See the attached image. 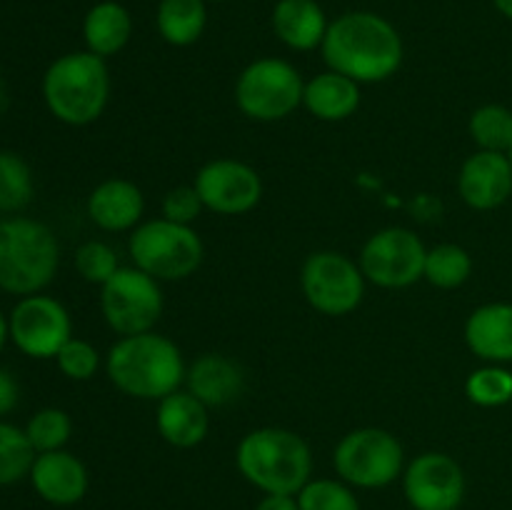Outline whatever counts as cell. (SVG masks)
Here are the masks:
<instances>
[{"mask_svg":"<svg viewBox=\"0 0 512 510\" xmlns=\"http://www.w3.org/2000/svg\"><path fill=\"white\" fill-rule=\"evenodd\" d=\"M328 70L360 85L393 78L405 58L398 28L373 10H350L330 20L320 45Z\"/></svg>","mask_w":512,"mask_h":510,"instance_id":"obj_1","label":"cell"},{"mask_svg":"<svg viewBox=\"0 0 512 510\" xmlns=\"http://www.w3.org/2000/svg\"><path fill=\"white\" fill-rule=\"evenodd\" d=\"M105 370L120 393L138 400H163L180 390L188 373L178 345L155 330L118 338L110 345Z\"/></svg>","mask_w":512,"mask_h":510,"instance_id":"obj_2","label":"cell"},{"mask_svg":"<svg viewBox=\"0 0 512 510\" xmlns=\"http://www.w3.org/2000/svg\"><path fill=\"white\" fill-rule=\"evenodd\" d=\"M240 475L263 495H298L313 478V453L288 428H255L235 448Z\"/></svg>","mask_w":512,"mask_h":510,"instance_id":"obj_3","label":"cell"},{"mask_svg":"<svg viewBox=\"0 0 512 510\" xmlns=\"http://www.w3.org/2000/svg\"><path fill=\"white\" fill-rule=\"evenodd\" d=\"M43 95L50 113L65 125H90L110 100V70L105 58L78 50L60 55L45 70Z\"/></svg>","mask_w":512,"mask_h":510,"instance_id":"obj_4","label":"cell"},{"mask_svg":"<svg viewBox=\"0 0 512 510\" xmlns=\"http://www.w3.org/2000/svg\"><path fill=\"white\" fill-rule=\"evenodd\" d=\"M58 263V240L48 225L28 218L0 223V288L35 295L55 278Z\"/></svg>","mask_w":512,"mask_h":510,"instance_id":"obj_5","label":"cell"},{"mask_svg":"<svg viewBox=\"0 0 512 510\" xmlns=\"http://www.w3.org/2000/svg\"><path fill=\"white\" fill-rule=\"evenodd\" d=\"M128 253L135 268L153 275L160 283H173L198 273L205 258V245L193 225L155 218L130 230Z\"/></svg>","mask_w":512,"mask_h":510,"instance_id":"obj_6","label":"cell"},{"mask_svg":"<svg viewBox=\"0 0 512 510\" xmlns=\"http://www.w3.org/2000/svg\"><path fill=\"white\" fill-rule=\"evenodd\" d=\"M333 468L353 488L380 490L403 478L405 450L390 430L358 428L338 440Z\"/></svg>","mask_w":512,"mask_h":510,"instance_id":"obj_7","label":"cell"},{"mask_svg":"<svg viewBox=\"0 0 512 510\" xmlns=\"http://www.w3.org/2000/svg\"><path fill=\"white\" fill-rule=\"evenodd\" d=\"M305 80L283 58H258L245 65L235 83L240 113L258 123H278L303 105Z\"/></svg>","mask_w":512,"mask_h":510,"instance_id":"obj_8","label":"cell"},{"mask_svg":"<svg viewBox=\"0 0 512 510\" xmlns=\"http://www.w3.org/2000/svg\"><path fill=\"white\" fill-rule=\"evenodd\" d=\"M365 275L353 258L338 250H318L308 255L300 270V288L310 308L340 318L358 310L365 298Z\"/></svg>","mask_w":512,"mask_h":510,"instance_id":"obj_9","label":"cell"},{"mask_svg":"<svg viewBox=\"0 0 512 510\" xmlns=\"http://www.w3.org/2000/svg\"><path fill=\"white\" fill-rule=\"evenodd\" d=\"M163 288L160 280L140 268L120 265L118 273L100 288V310L110 330L123 335L148 333L163 315Z\"/></svg>","mask_w":512,"mask_h":510,"instance_id":"obj_10","label":"cell"},{"mask_svg":"<svg viewBox=\"0 0 512 510\" xmlns=\"http://www.w3.org/2000/svg\"><path fill=\"white\" fill-rule=\"evenodd\" d=\"M425 255L428 248L413 230L390 225L365 240L358 265L368 283L385 290H400L423 278Z\"/></svg>","mask_w":512,"mask_h":510,"instance_id":"obj_11","label":"cell"},{"mask_svg":"<svg viewBox=\"0 0 512 510\" xmlns=\"http://www.w3.org/2000/svg\"><path fill=\"white\" fill-rule=\"evenodd\" d=\"M465 488L458 460L438 450L420 453L403 470V495L413 510H458Z\"/></svg>","mask_w":512,"mask_h":510,"instance_id":"obj_12","label":"cell"},{"mask_svg":"<svg viewBox=\"0 0 512 510\" xmlns=\"http://www.w3.org/2000/svg\"><path fill=\"white\" fill-rule=\"evenodd\" d=\"M205 210L218 215L250 213L263 198V180L253 165L233 158L205 163L193 180Z\"/></svg>","mask_w":512,"mask_h":510,"instance_id":"obj_13","label":"cell"},{"mask_svg":"<svg viewBox=\"0 0 512 510\" xmlns=\"http://www.w3.org/2000/svg\"><path fill=\"white\" fill-rule=\"evenodd\" d=\"M10 338L30 358H55L73 338V323L63 303L48 295H25L10 315Z\"/></svg>","mask_w":512,"mask_h":510,"instance_id":"obj_14","label":"cell"},{"mask_svg":"<svg viewBox=\"0 0 512 510\" xmlns=\"http://www.w3.org/2000/svg\"><path fill=\"white\" fill-rule=\"evenodd\" d=\"M458 195L473 210H495L512 195V165L508 153L475 150L458 173Z\"/></svg>","mask_w":512,"mask_h":510,"instance_id":"obj_15","label":"cell"},{"mask_svg":"<svg viewBox=\"0 0 512 510\" xmlns=\"http://www.w3.org/2000/svg\"><path fill=\"white\" fill-rule=\"evenodd\" d=\"M30 483L45 503L68 508L85 498L90 478L88 468L78 455L68 453V450H50V453L35 455V463L30 468Z\"/></svg>","mask_w":512,"mask_h":510,"instance_id":"obj_16","label":"cell"},{"mask_svg":"<svg viewBox=\"0 0 512 510\" xmlns=\"http://www.w3.org/2000/svg\"><path fill=\"white\" fill-rule=\"evenodd\" d=\"M465 345L483 363H512V303H485L465 320Z\"/></svg>","mask_w":512,"mask_h":510,"instance_id":"obj_17","label":"cell"},{"mask_svg":"<svg viewBox=\"0 0 512 510\" xmlns=\"http://www.w3.org/2000/svg\"><path fill=\"white\" fill-rule=\"evenodd\" d=\"M145 195L133 180L108 178L90 193L88 215L100 230L125 233L135 230L143 220Z\"/></svg>","mask_w":512,"mask_h":510,"instance_id":"obj_18","label":"cell"},{"mask_svg":"<svg viewBox=\"0 0 512 510\" xmlns=\"http://www.w3.org/2000/svg\"><path fill=\"white\" fill-rule=\"evenodd\" d=\"M208 405L200 403L188 390H175L158 400V413H155V428L158 435L168 445L180 450L195 448L205 440L210 428Z\"/></svg>","mask_w":512,"mask_h":510,"instance_id":"obj_19","label":"cell"},{"mask_svg":"<svg viewBox=\"0 0 512 510\" xmlns=\"http://www.w3.org/2000/svg\"><path fill=\"white\" fill-rule=\"evenodd\" d=\"M188 393H193L208 408H223L235 403L245 390V375L235 360L220 353H205L185 373Z\"/></svg>","mask_w":512,"mask_h":510,"instance_id":"obj_20","label":"cell"},{"mask_svg":"<svg viewBox=\"0 0 512 510\" xmlns=\"http://www.w3.org/2000/svg\"><path fill=\"white\" fill-rule=\"evenodd\" d=\"M270 23L285 48L308 53L323 45L330 20L318 0H278Z\"/></svg>","mask_w":512,"mask_h":510,"instance_id":"obj_21","label":"cell"},{"mask_svg":"<svg viewBox=\"0 0 512 510\" xmlns=\"http://www.w3.org/2000/svg\"><path fill=\"white\" fill-rule=\"evenodd\" d=\"M303 108L323 123H340L360 108V83L325 70L310 78L303 90Z\"/></svg>","mask_w":512,"mask_h":510,"instance_id":"obj_22","label":"cell"},{"mask_svg":"<svg viewBox=\"0 0 512 510\" xmlns=\"http://www.w3.org/2000/svg\"><path fill=\"white\" fill-rule=\"evenodd\" d=\"M133 38V15L118 0H100L85 13L83 40L90 53L113 58Z\"/></svg>","mask_w":512,"mask_h":510,"instance_id":"obj_23","label":"cell"},{"mask_svg":"<svg viewBox=\"0 0 512 510\" xmlns=\"http://www.w3.org/2000/svg\"><path fill=\"white\" fill-rule=\"evenodd\" d=\"M208 25V0H160L155 28L168 45L188 48L198 43Z\"/></svg>","mask_w":512,"mask_h":510,"instance_id":"obj_24","label":"cell"},{"mask_svg":"<svg viewBox=\"0 0 512 510\" xmlns=\"http://www.w3.org/2000/svg\"><path fill=\"white\" fill-rule=\"evenodd\" d=\"M470 275H473V258H470V253L463 245L440 243L430 248L428 255H425L423 278L433 288H460V285L468 283Z\"/></svg>","mask_w":512,"mask_h":510,"instance_id":"obj_25","label":"cell"},{"mask_svg":"<svg viewBox=\"0 0 512 510\" xmlns=\"http://www.w3.org/2000/svg\"><path fill=\"white\" fill-rule=\"evenodd\" d=\"M468 133L478 150L508 153L512 148V110L500 103L480 105L468 120Z\"/></svg>","mask_w":512,"mask_h":510,"instance_id":"obj_26","label":"cell"},{"mask_svg":"<svg viewBox=\"0 0 512 510\" xmlns=\"http://www.w3.org/2000/svg\"><path fill=\"white\" fill-rule=\"evenodd\" d=\"M465 395L478 408H503L512 403V370L485 363L465 380Z\"/></svg>","mask_w":512,"mask_h":510,"instance_id":"obj_27","label":"cell"},{"mask_svg":"<svg viewBox=\"0 0 512 510\" xmlns=\"http://www.w3.org/2000/svg\"><path fill=\"white\" fill-rule=\"evenodd\" d=\"M35 455L25 430L0 423V485H13L30 475Z\"/></svg>","mask_w":512,"mask_h":510,"instance_id":"obj_28","label":"cell"},{"mask_svg":"<svg viewBox=\"0 0 512 510\" xmlns=\"http://www.w3.org/2000/svg\"><path fill=\"white\" fill-rule=\"evenodd\" d=\"M295 498L300 510H360L353 485L340 478H310Z\"/></svg>","mask_w":512,"mask_h":510,"instance_id":"obj_29","label":"cell"},{"mask_svg":"<svg viewBox=\"0 0 512 510\" xmlns=\"http://www.w3.org/2000/svg\"><path fill=\"white\" fill-rule=\"evenodd\" d=\"M33 198V173L20 155L0 150V210L13 213Z\"/></svg>","mask_w":512,"mask_h":510,"instance_id":"obj_30","label":"cell"},{"mask_svg":"<svg viewBox=\"0 0 512 510\" xmlns=\"http://www.w3.org/2000/svg\"><path fill=\"white\" fill-rule=\"evenodd\" d=\"M70 433H73V423H70L68 413L60 408L38 410L25 428V435H28L35 453L63 450V445L70 440Z\"/></svg>","mask_w":512,"mask_h":510,"instance_id":"obj_31","label":"cell"},{"mask_svg":"<svg viewBox=\"0 0 512 510\" xmlns=\"http://www.w3.org/2000/svg\"><path fill=\"white\" fill-rule=\"evenodd\" d=\"M75 268H78L80 278L103 288L120 270V260L118 253L108 243H103V240H88L75 253Z\"/></svg>","mask_w":512,"mask_h":510,"instance_id":"obj_32","label":"cell"},{"mask_svg":"<svg viewBox=\"0 0 512 510\" xmlns=\"http://www.w3.org/2000/svg\"><path fill=\"white\" fill-rule=\"evenodd\" d=\"M58 368L70 380H90L100 368V353L93 343L83 338H70L55 355Z\"/></svg>","mask_w":512,"mask_h":510,"instance_id":"obj_33","label":"cell"},{"mask_svg":"<svg viewBox=\"0 0 512 510\" xmlns=\"http://www.w3.org/2000/svg\"><path fill=\"white\" fill-rule=\"evenodd\" d=\"M160 208H163L165 220H173V223L180 225H193L205 210V205L200 200L195 185H178V188H170L165 193Z\"/></svg>","mask_w":512,"mask_h":510,"instance_id":"obj_34","label":"cell"},{"mask_svg":"<svg viewBox=\"0 0 512 510\" xmlns=\"http://www.w3.org/2000/svg\"><path fill=\"white\" fill-rule=\"evenodd\" d=\"M18 403V385H15L13 375L0 370V415L10 413Z\"/></svg>","mask_w":512,"mask_h":510,"instance_id":"obj_35","label":"cell"},{"mask_svg":"<svg viewBox=\"0 0 512 510\" xmlns=\"http://www.w3.org/2000/svg\"><path fill=\"white\" fill-rule=\"evenodd\" d=\"M255 510H300L295 495H263Z\"/></svg>","mask_w":512,"mask_h":510,"instance_id":"obj_36","label":"cell"},{"mask_svg":"<svg viewBox=\"0 0 512 510\" xmlns=\"http://www.w3.org/2000/svg\"><path fill=\"white\" fill-rule=\"evenodd\" d=\"M493 5H495V10L503 15V18L512 20V0H493Z\"/></svg>","mask_w":512,"mask_h":510,"instance_id":"obj_37","label":"cell"},{"mask_svg":"<svg viewBox=\"0 0 512 510\" xmlns=\"http://www.w3.org/2000/svg\"><path fill=\"white\" fill-rule=\"evenodd\" d=\"M8 333H10V325H8V320L3 318V313H0V348L5 345V338H8Z\"/></svg>","mask_w":512,"mask_h":510,"instance_id":"obj_38","label":"cell"},{"mask_svg":"<svg viewBox=\"0 0 512 510\" xmlns=\"http://www.w3.org/2000/svg\"><path fill=\"white\" fill-rule=\"evenodd\" d=\"M208 3H225V0H208Z\"/></svg>","mask_w":512,"mask_h":510,"instance_id":"obj_39","label":"cell"},{"mask_svg":"<svg viewBox=\"0 0 512 510\" xmlns=\"http://www.w3.org/2000/svg\"><path fill=\"white\" fill-rule=\"evenodd\" d=\"M508 158H510V165H512V148L508 150Z\"/></svg>","mask_w":512,"mask_h":510,"instance_id":"obj_40","label":"cell"}]
</instances>
